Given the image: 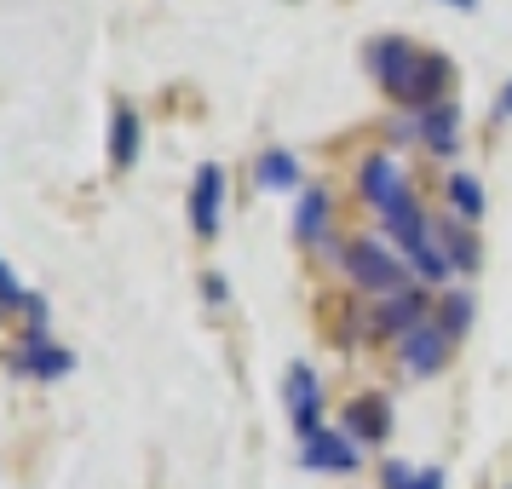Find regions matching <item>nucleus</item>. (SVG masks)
Listing matches in <instances>:
<instances>
[{
  "label": "nucleus",
  "mask_w": 512,
  "mask_h": 489,
  "mask_svg": "<svg viewBox=\"0 0 512 489\" xmlns=\"http://www.w3.org/2000/svg\"><path fill=\"white\" fill-rule=\"evenodd\" d=\"M369 64H374V75L386 81V93H397L403 104H420V110L443 104L449 58H438V52H415L409 41H374Z\"/></svg>",
  "instance_id": "obj_1"
},
{
  "label": "nucleus",
  "mask_w": 512,
  "mask_h": 489,
  "mask_svg": "<svg viewBox=\"0 0 512 489\" xmlns=\"http://www.w3.org/2000/svg\"><path fill=\"white\" fill-rule=\"evenodd\" d=\"M346 271H351V282L369 288V294H403V277H409V265H397L380 242H351Z\"/></svg>",
  "instance_id": "obj_2"
},
{
  "label": "nucleus",
  "mask_w": 512,
  "mask_h": 489,
  "mask_svg": "<svg viewBox=\"0 0 512 489\" xmlns=\"http://www.w3.org/2000/svg\"><path fill=\"white\" fill-rule=\"evenodd\" d=\"M449 346H455V340H449L443 328H426V323H420L415 334H403V340H397V363H403V374L426 380V374H438L443 363H449Z\"/></svg>",
  "instance_id": "obj_3"
},
{
  "label": "nucleus",
  "mask_w": 512,
  "mask_h": 489,
  "mask_svg": "<svg viewBox=\"0 0 512 489\" xmlns=\"http://www.w3.org/2000/svg\"><path fill=\"white\" fill-rule=\"evenodd\" d=\"M403 185H409V179L397 173V162H392V156H369V162L357 167V196H363L369 208H380V213H392L397 202L409 196Z\"/></svg>",
  "instance_id": "obj_4"
},
{
  "label": "nucleus",
  "mask_w": 512,
  "mask_h": 489,
  "mask_svg": "<svg viewBox=\"0 0 512 489\" xmlns=\"http://www.w3.org/2000/svg\"><path fill=\"white\" fill-rule=\"evenodd\" d=\"M282 392H288V415H294V426H300V438L323 432V426H317V420H323V386H317V369L294 363L288 380H282Z\"/></svg>",
  "instance_id": "obj_5"
},
{
  "label": "nucleus",
  "mask_w": 512,
  "mask_h": 489,
  "mask_svg": "<svg viewBox=\"0 0 512 489\" xmlns=\"http://www.w3.org/2000/svg\"><path fill=\"white\" fill-rule=\"evenodd\" d=\"M219 208H225V173L219 167H196V185H190V219L196 236H219Z\"/></svg>",
  "instance_id": "obj_6"
},
{
  "label": "nucleus",
  "mask_w": 512,
  "mask_h": 489,
  "mask_svg": "<svg viewBox=\"0 0 512 489\" xmlns=\"http://www.w3.org/2000/svg\"><path fill=\"white\" fill-rule=\"evenodd\" d=\"M357 461H363V455H357L351 432H311V438H305V466H311V472H351Z\"/></svg>",
  "instance_id": "obj_7"
},
{
  "label": "nucleus",
  "mask_w": 512,
  "mask_h": 489,
  "mask_svg": "<svg viewBox=\"0 0 512 489\" xmlns=\"http://www.w3.org/2000/svg\"><path fill=\"white\" fill-rule=\"evenodd\" d=\"M426 323V294H386V305L374 311V334H415Z\"/></svg>",
  "instance_id": "obj_8"
},
{
  "label": "nucleus",
  "mask_w": 512,
  "mask_h": 489,
  "mask_svg": "<svg viewBox=\"0 0 512 489\" xmlns=\"http://www.w3.org/2000/svg\"><path fill=\"white\" fill-rule=\"evenodd\" d=\"M346 432H351V443H386L392 438V403L386 397H357Z\"/></svg>",
  "instance_id": "obj_9"
},
{
  "label": "nucleus",
  "mask_w": 512,
  "mask_h": 489,
  "mask_svg": "<svg viewBox=\"0 0 512 489\" xmlns=\"http://www.w3.org/2000/svg\"><path fill=\"white\" fill-rule=\"evenodd\" d=\"M420 144H426L432 156H455V144H461V116H455V104L420 110Z\"/></svg>",
  "instance_id": "obj_10"
},
{
  "label": "nucleus",
  "mask_w": 512,
  "mask_h": 489,
  "mask_svg": "<svg viewBox=\"0 0 512 489\" xmlns=\"http://www.w3.org/2000/svg\"><path fill=\"white\" fill-rule=\"evenodd\" d=\"M386 231H392L397 242L409 248V254H415L420 242H432V231H426V213H420V202H415V196H403V202H397V208L386 213Z\"/></svg>",
  "instance_id": "obj_11"
},
{
  "label": "nucleus",
  "mask_w": 512,
  "mask_h": 489,
  "mask_svg": "<svg viewBox=\"0 0 512 489\" xmlns=\"http://www.w3.org/2000/svg\"><path fill=\"white\" fill-rule=\"evenodd\" d=\"M18 369L24 374H70V351H58V346H47L41 334H29L24 346H18Z\"/></svg>",
  "instance_id": "obj_12"
},
{
  "label": "nucleus",
  "mask_w": 512,
  "mask_h": 489,
  "mask_svg": "<svg viewBox=\"0 0 512 489\" xmlns=\"http://www.w3.org/2000/svg\"><path fill=\"white\" fill-rule=\"evenodd\" d=\"M133 156H139V116H133V110L121 104L116 121H110V162H116L121 173H127V167H133Z\"/></svg>",
  "instance_id": "obj_13"
},
{
  "label": "nucleus",
  "mask_w": 512,
  "mask_h": 489,
  "mask_svg": "<svg viewBox=\"0 0 512 489\" xmlns=\"http://www.w3.org/2000/svg\"><path fill=\"white\" fill-rule=\"evenodd\" d=\"M443 254H449V265H455V271H478V236H472V225H455V219H449V225H443Z\"/></svg>",
  "instance_id": "obj_14"
},
{
  "label": "nucleus",
  "mask_w": 512,
  "mask_h": 489,
  "mask_svg": "<svg viewBox=\"0 0 512 489\" xmlns=\"http://www.w3.org/2000/svg\"><path fill=\"white\" fill-rule=\"evenodd\" d=\"M259 185L265 190H294L300 185V162H294L288 150H265V156H259Z\"/></svg>",
  "instance_id": "obj_15"
},
{
  "label": "nucleus",
  "mask_w": 512,
  "mask_h": 489,
  "mask_svg": "<svg viewBox=\"0 0 512 489\" xmlns=\"http://www.w3.org/2000/svg\"><path fill=\"white\" fill-rule=\"evenodd\" d=\"M300 242H317L328 231V190H305L300 196V219H294Z\"/></svg>",
  "instance_id": "obj_16"
},
{
  "label": "nucleus",
  "mask_w": 512,
  "mask_h": 489,
  "mask_svg": "<svg viewBox=\"0 0 512 489\" xmlns=\"http://www.w3.org/2000/svg\"><path fill=\"white\" fill-rule=\"evenodd\" d=\"M449 202H455V213H461L466 225L484 219V185H478L472 173H449Z\"/></svg>",
  "instance_id": "obj_17"
},
{
  "label": "nucleus",
  "mask_w": 512,
  "mask_h": 489,
  "mask_svg": "<svg viewBox=\"0 0 512 489\" xmlns=\"http://www.w3.org/2000/svg\"><path fill=\"white\" fill-rule=\"evenodd\" d=\"M409 265H415L420 282H443L455 265H449V254H443V242H420L415 254H409Z\"/></svg>",
  "instance_id": "obj_18"
},
{
  "label": "nucleus",
  "mask_w": 512,
  "mask_h": 489,
  "mask_svg": "<svg viewBox=\"0 0 512 489\" xmlns=\"http://www.w3.org/2000/svg\"><path fill=\"white\" fill-rule=\"evenodd\" d=\"M438 311H443V317H438V328L449 334V340H461L466 328H472V300H466V294H449V300H443Z\"/></svg>",
  "instance_id": "obj_19"
},
{
  "label": "nucleus",
  "mask_w": 512,
  "mask_h": 489,
  "mask_svg": "<svg viewBox=\"0 0 512 489\" xmlns=\"http://www.w3.org/2000/svg\"><path fill=\"white\" fill-rule=\"evenodd\" d=\"M0 305H29V294L18 288V277L6 271V259H0Z\"/></svg>",
  "instance_id": "obj_20"
},
{
  "label": "nucleus",
  "mask_w": 512,
  "mask_h": 489,
  "mask_svg": "<svg viewBox=\"0 0 512 489\" xmlns=\"http://www.w3.org/2000/svg\"><path fill=\"white\" fill-rule=\"evenodd\" d=\"M409 484H415V472H409L403 461H392V466H386V489H409Z\"/></svg>",
  "instance_id": "obj_21"
},
{
  "label": "nucleus",
  "mask_w": 512,
  "mask_h": 489,
  "mask_svg": "<svg viewBox=\"0 0 512 489\" xmlns=\"http://www.w3.org/2000/svg\"><path fill=\"white\" fill-rule=\"evenodd\" d=\"M409 489H443V472H438V466H426V472H415V484H409Z\"/></svg>",
  "instance_id": "obj_22"
},
{
  "label": "nucleus",
  "mask_w": 512,
  "mask_h": 489,
  "mask_svg": "<svg viewBox=\"0 0 512 489\" xmlns=\"http://www.w3.org/2000/svg\"><path fill=\"white\" fill-rule=\"evenodd\" d=\"M495 116H512V81L501 87V98H495Z\"/></svg>",
  "instance_id": "obj_23"
},
{
  "label": "nucleus",
  "mask_w": 512,
  "mask_h": 489,
  "mask_svg": "<svg viewBox=\"0 0 512 489\" xmlns=\"http://www.w3.org/2000/svg\"><path fill=\"white\" fill-rule=\"evenodd\" d=\"M449 6H461V12H472V6H478V0H449Z\"/></svg>",
  "instance_id": "obj_24"
}]
</instances>
